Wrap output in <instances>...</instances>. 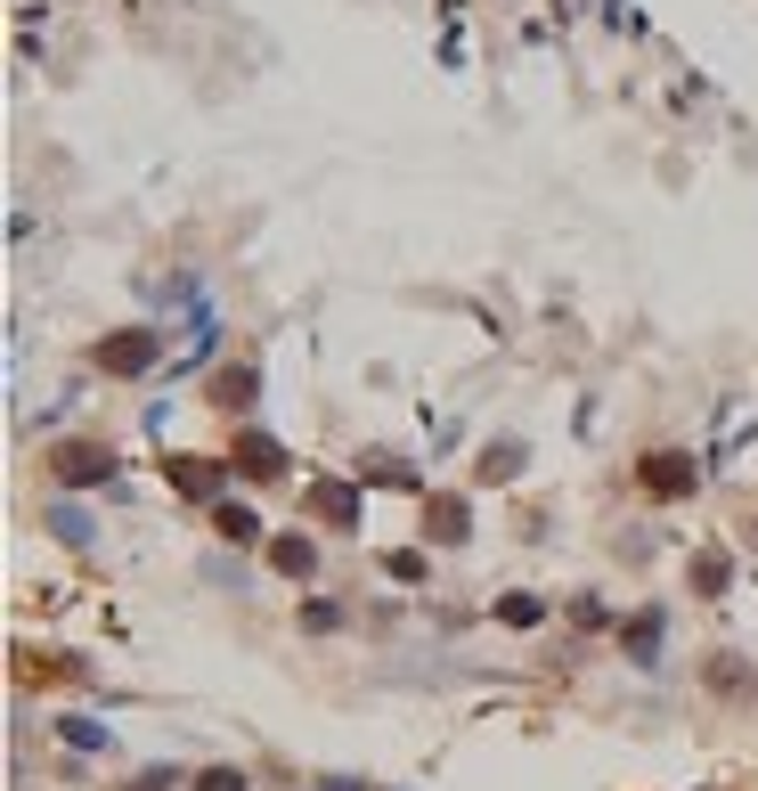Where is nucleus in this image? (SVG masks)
I'll list each match as a JSON object with an SVG mask.
<instances>
[{
	"mask_svg": "<svg viewBox=\"0 0 758 791\" xmlns=\"http://www.w3.org/2000/svg\"><path fill=\"white\" fill-rule=\"evenodd\" d=\"M50 473H57L66 490H90V482H107V473H115V449H98V441H57V449H50Z\"/></svg>",
	"mask_w": 758,
	"mask_h": 791,
	"instance_id": "nucleus-1",
	"label": "nucleus"
},
{
	"mask_svg": "<svg viewBox=\"0 0 758 791\" xmlns=\"http://www.w3.org/2000/svg\"><path fill=\"white\" fill-rule=\"evenodd\" d=\"M156 335H147V327H131V335H115V343H98V367H107V376H139V367H156Z\"/></svg>",
	"mask_w": 758,
	"mask_h": 791,
	"instance_id": "nucleus-2",
	"label": "nucleus"
},
{
	"mask_svg": "<svg viewBox=\"0 0 758 791\" xmlns=\"http://www.w3.org/2000/svg\"><path fill=\"white\" fill-rule=\"evenodd\" d=\"M637 482H644L652 498H685V490H693V457H677V449H652Z\"/></svg>",
	"mask_w": 758,
	"mask_h": 791,
	"instance_id": "nucleus-3",
	"label": "nucleus"
},
{
	"mask_svg": "<svg viewBox=\"0 0 758 791\" xmlns=\"http://www.w3.org/2000/svg\"><path fill=\"white\" fill-rule=\"evenodd\" d=\"M237 466L253 473V482H269V473H286V449L261 441V432H245V441H237Z\"/></svg>",
	"mask_w": 758,
	"mask_h": 791,
	"instance_id": "nucleus-4",
	"label": "nucleus"
},
{
	"mask_svg": "<svg viewBox=\"0 0 758 791\" xmlns=\"http://www.w3.org/2000/svg\"><path fill=\"white\" fill-rule=\"evenodd\" d=\"M269 564H278L286 579H310L319 571V547H310V538H269Z\"/></svg>",
	"mask_w": 758,
	"mask_h": 791,
	"instance_id": "nucleus-5",
	"label": "nucleus"
},
{
	"mask_svg": "<svg viewBox=\"0 0 758 791\" xmlns=\"http://www.w3.org/2000/svg\"><path fill=\"white\" fill-rule=\"evenodd\" d=\"M213 531L228 538V547H253V538H261V523H253V506H213Z\"/></svg>",
	"mask_w": 758,
	"mask_h": 791,
	"instance_id": "nucleus-6",
	"label": "nucleus"
},
{
	"mask_svg": "<svg viewBox=\"0 0 758 791\" xmlns=\"http://www.w3.org/2000/svg\"><path fill=\"white\" fill-rule=\"evenodd\" d=\"M310 514H319V523H334V531H343V523H351V490H334V482H319V490H310Z\"/></svg>",
	"mask_w": 758,
	"mask_h": 791,
	"instance_id": "nucleus-7",
	"label": "nucleus"
},
{
	"mask_svg": "<svg viewBox=\"0 0 758 791\" xmlns=\"http://www.w3.org/2000/svg\"><path fill=\"white\" fill-rule=\"evenodd\" d=\"M213 400H221V408H245V400H253V367H221V376H213Z\"/></svg>",
	"mask_w": 758,
	"mask_h": 791,
	"instance_id": "nucleus-8",
	"label": "nucleus"
},
{
	"mask_svg": "<svg viewBox=\"0 0 758 791\" xmlns=\"http://www.w3.org/2000/svg\"><path fill=\"white\" fill-rule=\"evenodd\" d=\"M433 538H466V498H433Z\"/></svg>",
	"mask_w": 758,
	"mask_h": 791,
	"instance_id": "nucleus-9",
	"label": "nucleus"
},
{
	"mask_svg": "<svg viewBox=\"0 0 758 791\" xmlns=\"http://www.w3.org/2000/svg\"><path fill=\"white\" fill-rule=\"evenodd\" d=\"M628 653H637L644 670H652V653H661V612H644L637 629H628Z\"/></svg>",
	"mask_w": 758,
	"mask_h": 791,
	"instance_id": "nucleus-10",
	"label": "nucleus"
},
{
	"mask_svg": "<svg viewBox=\"0 0 758 791\" xmlns=\"http://www.w3.org/2000/svg\"><path fill=\"white\" fill-rule=\"evenodd\" d=\"M726 555H702V564H693V588H702V596H726Z\"/></svg>",
	"mask_w": 758,
	"mask_h": 791,
	"instance_id": "nucleus-11",
	"label": "nucleus"
},
{
	"mask_svg": "<svg viewBox=\"0 0 758 791\" xmlns=\"http://www.w3.org/2000/svg\"><path fill=\"white\" fill-rule=\"evenodd\" d=\"M66 742H74V751H98V742H107V726H98V718H66Z\"/></svg>",
	"mask_w": 758,
	"mask_h": 791,
	"instance_id": "nucleus-12",
	"label": "nucleus"
},
{
	"mask_svg": "<svg viewBox=\"0 0 758 791\" xmlns=\"http://www.w3.org/2000/svg\"><path fill=\"white\" fill-rule=\"evenodd\" d=\"M522 466V449L514 441H505V449H490V457H481V473H490V482H505V473H514Z\"/></svg>",
	"mask_w": 758,
	"mask_h": 791,
	"instance_id": "nucleus-13",
	"label": "nucleus"
},
{
	"mask_svg": "<svg viewBox=\"0 0 758 791\" xmlns=\"http://www.w3.org/2000/svg\"><path fill=\"white\" fill-rule=\"evenodd\" d=\"M196 791H245V776H237V767H204Z\"/></svg>",
	"mask_w": 758,
	"mask_h": 791,
	"instance_id": "nucleus-14",
	"label": "nucleus"
},
{
	"mask_svg": "<svg viewBox=\"0 0 758 791\" xmlns=\"http://www.w3.org/2000/svg\"><path fill=\"white\" fill-rule=\"evenodd\" d=\"M180 490H188V498H213V473H204L196 457H188V466H180Z\"/></svg>",
	"mask_w": 758,
	"mask_h": 791,
	"instance_id": "nucleus-15",
	"label": "nucleus"
}]
</instances>
